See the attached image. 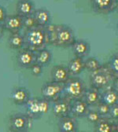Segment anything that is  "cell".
Here are the masks:
<instances>
[{"label":"cell","instance_id":"obj_23","mask_svg":"<svg viewBox=\"0 0 118 132\" xmlns=\"http://www.w3.org/2000/svg\"><path fill=\"white\" fill-rule=\"evenodd\" d=\"M8 45L11 49L20 50L25 47V37L20 32L12 33L8 38Z\"/></svg>","mask_w":118,"mask_h":132},{"label":"cell","instance_id":"obj_3","mask_svg":"<svg viewBox=\"0 0 118 132\" xmlns=\"http://www.w3.org/2000/svg\"><path fill=\"white\" fill-rule=\"evenodd\" d=\"M87 87L83 80L76 76H71L63 84V97L71 102L83 99L87 90Z\"/></svg>","mask_w":118,"mask_h":132},{"label":"cell","instance_id":"obj_10","mask_svg":"<svg viewBox=\"0 0 118 132\" xmlns=\"http://www.w3.org/2000/svg\"><path fill=\"white\" fill-rule=\"evenodd\" d=\"M4 29L12 33H18L24 28L23 25V18L18 13L8 15L5 21L3 24Z\"/></svg>","mask_w":118,"mask_h":132},{"label":"cell","instance_id":"obj_22","mask_svg":"<svg viewBox=\"0 0 118 132\" xmlns=\"http://www.w3.org/2000/svg\"><path fill=\"white\" fill-rule=\"evenodd\" d=\"M101 102L112 106L118 103V92L112 87H107L103 93H101Z\"/></svg>","mask_w":118,"mask_h":132},{"label":"cell","instance_id":"obj_13","mask_svg":"<svg viewBox=\"0 0 118 132\" xmlns=\"http://www.w3.org/2000/svg\"><path fill=\"white\" fill-rule=\"evenodd\" d=\"M58 130L59 132H78V122L76 118L72 115L67 116L65 117L61 118L58 120Z\"/></svg>","mask_w":118,"mask_h":132},{"label":"cell","instance_id":"obj_20","mask_svg":"<svg viewBox=\"0 0 118 132\" xmlns=\"http://www.w3.org/2000/svg\"><path fill=\"white\" fill-rule=\"evenodd\" d=\"M67 68L69 69L71 76H77L80 73L85 70V64H84V59L78 57H75L70 60L68 64Z\"/></svg>","mask_w":118,"mask_h":132},{"label":"cell","instance_id":"obj_7","mask_svg":"<svg viewBox=\"0 0 118 132\" xmlns=\"http://www.w3.org/2000/svg\"><path fill=\"white\" fill-rule=\"evenodd\" d=\"M92 10L98 14L108 15L118 8V0H90Z\"/></svg>","mask_w":118,"mask_h":132},{"label":"cell","instance_id":"obj_17","mask_svg":"<svg viewBox=\"0 0 118 132\" xmlns=\"http://www.w3.org/2000/svg\"><path fill=\"white\" fill-rule=\"evenodd\" d=\"M94 132H116V122L109 117H103L94 124Z\"/></svg>","mask_w":118,"mask_h":132},{"label":"cell","instance_id":"obj_8","mask_svg":"<svg viewBox=\"0 0 118 132\" xmlns=\"http://www.w3.org/2000/svg\"><path fill=\"white\" fill-rule=\"evenodd\" d=\"M71 105L72 102L62 96L58 100L53 102L52 112L54 116L58 119H61L71 115Z\"/></svg>","mask_w":118,"mask_h":132},{"label":"cell","instance_id":"obj_4","mask_svg":"<svg viewBox=\"0 0 118 132\" xmlns=\"http://www.w3.org/2000/svg\"><path fill=\"white\" fill-rule=\"evenodd\" d=\"M8 127L10 132H30L33 127V120L26 113H14L9 118Z\"/></svg>","mask_w":118,"mask_h":132},{"label":"cell","instance_id":"obj_14","mask_svg":"<svg viewBox=\"0 0 118 132\" xmlns=\"http://www.w3.org/2000/svg\"><path fill=\"white\" fill-rule=\"evenodd\" d=\"M90 109V106L83 99H79L72 102L71 115L76 118L86 117L87 113Z\"/></svg>","mask_w":118,"mask_h":132},{"label":"cell","instance_id":"obj_34","mask_svg":"<svg viewBox=\"0 0 118 132\" xmlns=\"http://www.w3.org/2000/svg\"><path fill=\"white\" fill-rule=\"evenodd\" d=\"M111 87L118 92V75H115L112 81Z\"/></svg>","mask_w":118,"mask_h":132},{"label":"cell","instance_id":"obj_29","mask_svg":"<svg viewBox=\"0 0 118 132\" xmlns=\"http://www.w3.org/2000/svg\"><path fill=\"white\" fill-rule=\"evenodd\" d=\"M107 64L113 71V72L115 75H118V52L111 56Z\"/></svg>","mask_w":118,"mask_h":132},{"label":"cell","instance_id":"obj_12","mask_svg":"<svg viewBox=\"0 0 118 132\" xmlns=\"http://www.w3.org/2000/svg\"><path fill=\"white\" fill-rule=\"evenodd\" d=\"M30 98V92L25 87H17L10 94V99L17 105H25Z\"/></svg>","mask_w":118,"mask_h":132},{"label":"cell","instance_id":"obj_2","mask_svg":"<svg viewBox=\"0 0 118 132\" xmlns=\"http://www.w3.org/2000/svg\"><path fill=\"white\" fill-rule=\"evenodd\" d=\"M115 74L113 72L108 64H102L100 68L91 72L90 76L91 87L98 90L106 89L112 84Z\"/></svg>","mask_w":118,"mask_h":132},{"label":"cell","instance_id":"obj_36","mask_svg":"<svg viewBox=\"0 0 118 132\" xmlns=\"http://www.w3.org/2000/svg\"><path fill=\"white\" fill-rule=\"evenodd\" d=\"M116 130H117V132H118V121L116 122Z\"/></svg>","mask_w":118,"mask_h":132},{"label":"cell","instance_id":"obj_19","mask_svg":"<svg viewBox=\"0 0 118 132\" xmlns=\"http://www.w3.org/2000/svg\"><path fill=\"white\" fill-rule=\"evenodd\" d=\"M32 15L35 18L38 26L46 27V25L50 24L51 14H50V12L46 8L36 9Z\"/></svg>","mask_w":118,"mask_h":132},{"label":"cell","instance_id":"obj_16","mask_svg":"<svg viewBox=\"0 0 118 132\" xmlns=\"http://www.w3.org/2000/svg\"><path fill=\"white\" fill-rule=\"evenodd\" d=\"M39 99L36 97H31L29 101L25 105L26 106V114L30 117L33 120L40 119L43 115L40 111Z\"/></svg>","mask_w":118,"mask_h":132},{"label":"cell","instance_id":"obj_27","mask_svg":"<svg viewBox=\"0 0 118 132\" xmlns=\"http://www.w3.org/2000/svg\"><path fill=\"white\" fill-rule=\"evenodd\" d=\"M87 120L93 124H95L96 123H98L103 117H101L100 114L98 112V111L96 109H89L88 112L87 113L86 116Z\"/></svg>","mask_w":118,"mask_h":132},{"label":"cell","instance_id":"obj_35","mask_svg":"<svg viewBox=\"0 0 118 132\" xmlns=\"http://www.w3.org/2000/svg\"><path fill=\"white\" fill-rule=\"evenodd\" d=\"M4 27L2 24H0V39H1L3 36V34H4Z\"/></svg>","mask_w":118,"mask_h":132},{"label":"cell","instance_id":"obj_30","mask_svg":"<svg viewBox=\"0 0 118 132\" xmlns=\"http://www.w3.org/2000/svg\"><path fill=\"white\" fill-rule=\"evenodd\" d=\"M23 25L24 28H25L26 29H30L37 26L36 21L34 16H33V15L27 16L23 18Z\"/></svg>","mask_w":118,"mask_h":132},{"label":"cell","instance_id":"obj_37","mask_svg":"<svg viewBox=\"0 0 118 132\" xmlns=\"http://www.w3.org/2000/svg\"><path fill=\"white\" fill-rule=\"evenodd\" d=\"M117 31H118V23H117Z\"/></svg>","mask_w":118,"mask_h":132},{"label":"cell","instance_id":"obj_18","mask_svg":"<svg viewBox=\"0 0 118 132\" xmlns=\"http://www.w3.org/2000/svg\"><path fill=\"white\" fill-rule=\"evenodd\" d=\"M36 10L35 3L32 0H19L16 5L17 13L22 18L32 15Z\"/></svg>","mask_w":118,"mask_h":132},{"label":"cell","instance_id":"obj_11","mask_svg":"<svg viewBox=\"0 0 118 132\" xmlns=\"http://www.w3.org/2000/svg\"><path fill=\"white\" fill-rule=\"evenodd\" d=\"M70 77L71 76L67 66H65L63 64H58L54 66L51 69L52 81L58 82V84H64L65 82L68 81Z\"/></svg>","mask_w":118,"mask_h":132},{"label":"cell","instance_id":"obj_6","mask_svg":"<svg viewBox=\"0 0 118 132\" xmlns=\"http://www.w3.org/2000/svg\"><path fill=\"white\" fill-rule=\"evenodd\" d=\"M43 97L50 102H54L63 95V84L54 81L47 82L41 88Z\"/></svg>","mask_w":118,"mask_h":132},{"label":"cell","instance_id":"obj_28","mask_svg":"<svg viewBox=\"0 0 118 132\" xmlns=\"http://www.w3.org/2000/svg\"><path fill=\"white\" fill-rule=\"evenodd\" d=\"M96 110L102 117H109L110 106L103 102H100L96 105Z\"/></svg>","mask_w":118,"mask_h":132},{"label":"cell","instance_id":"obj_26","mask_svg":"<svg viewBox=\"0 0 118 132\" xmlns=\"http://www.w3.org/2000/svg\"><path fill=\"white\" fill-rule=\"evenodd\" d=\"M84 64H85V69L90 72L97 70L102 65L100 61L95 57H90L84 60Z\"/></svg>","mask_w":118,"mask_h":132},{"label":"cell","instance_id":"obj_39","mask_svg":"<svg viewBox=\"0 0 118 132\" xmlns=\"http://www.w3.org/2000/svg\"><path fill=\"white\" fill-rule=\"evenodd\" d=\"M116 132H117V131H116Z\"/></svg>","mask_w":118,"mask_h":132},{"label":"cell","instance_id":"obj_31","mask_svg":"<svg viewBox=\"0 0 118 132\" xmlns=\"http://www.w3.org/2000/svg\"><path fill=\"white\" fill-rule=\"evenodd\" d=\"M43 67L42 65H40L37 63H35L29 69H30V72L32 76H34L36 77H39L43 73Z\"/></svg>","mask_w":118,"mask_h":132},{"label":"cell","instance_id":"obj_38","mask_svg":"<svg viewBox=\"0 0 118 132\" xmlns=\"http://www.w3.org/2000/svg\"><path fill=\"white\" fill-rule=\"evenodd\" d=\"M78 132H85V131H78Z\"/></svg>","mask_w":118,"mask_h":132},{"label":"cell","instance_id":"obj_25","mask_svg":"<svg viewBox=\"0 0 118 132\" xmlns=\"http://www.w3.org/2000/svg\"><path fill=\"white\" fill-rule=\"evenodd\" d=\"M45 28L47 39L49 42V45H53L56 46L57 43V24H49Z\"/></svg>","mask_w":118,"mask_h":132},{"label":"cell","instance_id":"obj_21","mask_svg":"<svg viewBox=\"0 0 118 132\" xmlns=\"http://www.w3.org/2000/svg\"><path fill=\"white\" fill-rule=\"evenodd\" d=\"M83 99L90 107L96 106L101 102V92L99 90L91 87L87 89Z\"/></svg>","mask_w":118,"mask_h":132},{"label":"cell","instance_id":"obj_15","mask_svg":"<svg viewBox=\"0 0 118 132\" xmlns=\"http://www.w3.org/2000/svg\"><path fill=\"white\" fill-rule=\"evenodd\" d=\"M72 50L75 57L84 58L91 52V45L84 39H76L72 46Z\"/></svg>","mask_w":118,"mask_h":132},{"label":"cell","instance_id":"obj_9","mask_svg":"<svg viewBox=\"0 0 118 132\" xmlns=\"http://www.w3.org/2000/svg\"><path fill=\"white\" fill-rule=\"evenodd\" d=\"M17 61L21 68L30 69L33 64L36 63V53L28 48L24 47L20 50L17 56Z\"/></svg>","mask_w":118,"mask_h":132},{"label":"cell","instance_id":"obj_1","mask_svg":"<svg viewBox=\"0 0 118 132\" xmlns=\"http://www.w3.org/2000/svg\"><path fill=\"white\" fill-rule=\"evenodd\" d=\"M25 47L32 50L34 52H38L46 48L49 45L47 35L44 27L36 26L30 29H26L24 34Z\"/></svg>","mask_w":118,"mask_h":132},{"label":"cell","instance_id":"obj_33","mask_svg":"<svg viewBox=\"0 0 118 132\" xmlns=\"http://www.w3.org/2000/svg\"><path fill=\"white\" fill-rule=\"evenodd\" d=\"M7 16L8 15H7L6 10L3 6H0V24H3Z\"/></svg>","mask_w":118,"mask_h":132},{"label":"cell","instance_id":"obj_32","mask_svg":"<svg viewBox=\"0 0 118 132\" xmlns=\"http://www.w3.org/2000/svg\"><path fill=\"white\" fill-rule=\"evenodd\" d=\"M109 117L116 122L118 121V103L110 106Z\"/></svg>","mask_w":118,"mask_h":132},{"label":"cell","instance_id":"obj_24","mask_svg":"<svg viewBox=\"0 0 118 132\" xmlns=\"http://www.w3.org/2000/svg\"><path fill=\"white\" fill-rule=\"evenodd\" d=\"M52 53L46 48L36 52V63L43 67L48 65L52 60Z\"/></svg>","mask_w":118,"mask_h":132},{"label":"cell","instance_id":"obj_5","mask_svg":"<svg viewBox=\"0 0 118 132\" xmlns=\"http://www.w3.org/2000/svg\"><path fill=\"white\" fill-rule=\"evenodd\" d=\"M76 40L74 31L69 26L65 24H57L56 46L62 48L72 47Z\"/></svg>","mask_w":118,"mask_h":132}]
</instances>
